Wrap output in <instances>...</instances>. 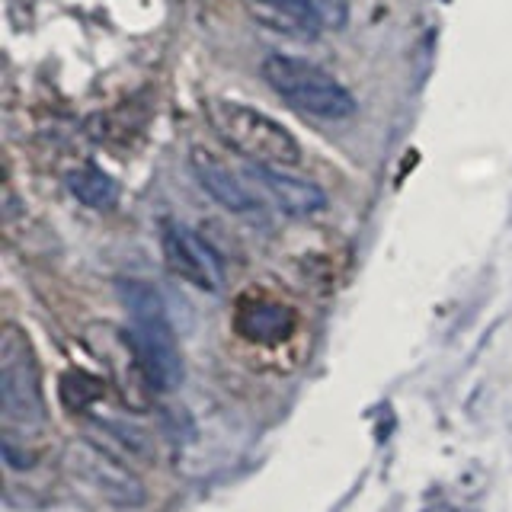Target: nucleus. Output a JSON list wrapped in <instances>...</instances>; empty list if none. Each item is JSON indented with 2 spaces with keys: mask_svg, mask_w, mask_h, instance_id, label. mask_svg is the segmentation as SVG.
Wrapping results in <instances>:
<instances>
[{
  "mask_svg": "<svg viewBox=\"0 0 512 512\" xmlns=\"http://www.w3.org/2000/svg\"><path fill=\"white\" fill-rule=\"evenodd\" d=\"M244 176L256 186V196L272 199L285 215L311 218L327 205L324 189L308 180H298V176H288L282 167H266V164H253V160H247Z\"/></svg>",
  "mask_w": 512,
  "mask_h": 512,
  "instance_id": "obj_7",
  "label": "nucleus"
},
{
  "mask_svg": "<svg viewBox=\"0 0 512 512\" xmlns=\"http://www.w3.org/2000/svg\"><path fill=\"white\" fill-rule=\"evenodd\" d=\"M240 7L253 16V23L301 42H314L333 13L330 4H320V0H240Z\"/></svg>",
  "mask_w": 512,
  "mask_h": 512,
  "instance_id": "obj_6",
  "label": "nucleus"
},
{
  "mask_svg": "<svg viewBox=\"0 0 512 512\" xmlns=\"http://www.w3.org/2000/svg\"><path fill=\"white\" fill-rule=\"evenodd\" d=\"M192 173H196L199 186L212 196L221 208H228L234 215H253L260 212V196L250 186L247 176L234 173L228 164H221L215 154L202 148L192 151Z\"/></svg>",
  "mask_w": 512,
  "mask_h": 512,
  "instance_id": "obj_8",
  "label": "nucleus"
},
{
  "mask_svg": "<svg viewBox=\"0 0 512 512\" xmlns=\"http://www.w3.org/2000/svg\"><path fill=\"white\" fill-rule=\"evenodd\" d=\"M263 80L276 90L288 106H295L304 116L343 122L356 112L352 93L333 80V74L320 71L317 64L295 55H269L263 61Z\"/></svg>",
  "mask_w": 512,
  "mask_h": 512,
  "instance_id": "obj_3",
  "label": "nucleus"
},
{
  "mask_svg": "<svg viewBox=\"0 0 512 512\" xmlns=\"http://www.w3.org/2000/svg\"><path fill=\"white\" fill-rule=\"evenodd\" d=\"M237 330L253 343H282L295 330V314L266 298H244L237 304Z\"/></svg>",
  "mask_w": 512,
  "mask_h": 512,
  "instance_id": "obj_9",
  "label": "nucleus"
},
{
  "mask_svg": "<svg viewBox=\"0 0 512 512\" xmlns=\"http://www.w3.org/2000/svg\"><path fill=\"white\" fill-rule=\"evenodd\" d=\"M208 116H212V128L218 132V138L224 144H231L237 154L253 160V164L285 170V167H295L301 160L298 138L288 132L282 122L269 119L260 109L218 100L208 109Z\"/></svg>",
  "mask_w": 512,
  "mask_h": 512,
  "instance_id": "obj_4",
  "label": "nucleus"
},
{
  "mask_svg": "<svg viewBox=\"0 0 512 512\" xmlns=\"http://www.w3.org/2000/svg\"><path fill=\"white\" fill-rule=\"evenodd\" d=\"M0 416H4V442H26L42 432L48 420L36 352L26 333L13 324H7L0 336Z\"/></svg>",
  "mask_w": 512,
  "mask_h": 512,
  "instance_id": "obj_2",
  "label": "nucleus"
},
{
  "mask_svg": "<svg viewBox=\"0 0 512 512\" xmlns=\"http://www.w3.org/2000/svg\"><path fill=\"white\" fill-rule=\"evenodd\" d=\"M160 247H164V260L180 279L192 282L202 292H218L224 285V263L221 256L205 244V240L183 228V224L167 221L160 228Z\"/></svg>",
  "mask_w": 512,
  "mask_h": 512,
  "instance_id": "obj_5",
  "label": "nucleus"
},
{
  "mask_svg": "<svg viewBox=\"0 0 512 512\" xmlns=\"http://www.w3.org/2000/svg\"><path fill=\"white\" fill-rule=\"evenodd\" d=\"M68 186H71L74 196L84 205H90V208H112V205H116V199H119L116 180H112L109 173H103L100 167H93V164L74 170L68 176Z\"/></svg>",
  "mask_w": 512,
  "mask_h": 512,
  "instance_id": "obj_10",
  "label": "nucleus"
},
{
  "mask_svg": "<svg viewBox=\"0 0 512 512\" xmlns=\"http://www.w3.org/2000/svg\"><path fill=\"white\" fill-rule=\"evenodd\" d=\"M119 295L128 314V343H132L144 381L160 394L176 391L183 384L186 365L164 308V298H160L154 285L138 279L119 282Z\"/></svg>",
  "mask_w": 512,
  "mask_h": 512,
  "instance_id": "obj_1",
  "label": "nucleus"
}]
</instances>
